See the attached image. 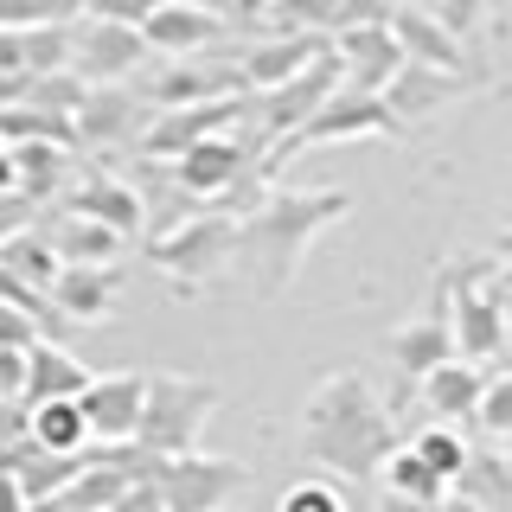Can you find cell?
<instances>
[{
    "label": "cell",
    "mask_w": 512,
    "mask_h": 512,
    "mask_svg": "<svg viewBox=\"0 0 512 512\" xmlns=\"http://www.w3.org/2000/svg\"><path fill=\"white\" fill-rule=\"evenodd\" d=\"M192 7H205V13H218V20H237V13H244V0H192Z\"/></svg>",
    "instance_id": "cell-45"
},
{
    "label": "cell",
    "mask_w": 512,
    "mask_h": 512,
    "mask_svg": "<svg viewBox=\"0 0 512 512\" xmlns=\"http://www.w3.org/2000/svg\"><path fill=\"white\" fill-rule=\"evenodd\" d=\"M224 32H231V20L192 7V0H154V13L141 20V39H148L154 58H192L205 45H218Z\"/></svg>",
    "instance_id": "cell-17"
},
{
    "label": "cell",
    "mask_w": 512,
    "mask_h": 512,
    "mask_svg": "<svg viewBox=\"0 0 512 512\" xmlns=\"http://www.w3.org/2000/svg\"><path fill=\"white\" fill-rule=\"evenodd\" d=\"M90 384L84 359L58 340H32L26 346V378H20V404H39V397H77Z\"/></svg>",
    "instance_id": "cell-24"
},
{
    "label": "cell",
    "mask_w": 512,
    "mask_h": 512,
    "mask_svg": "<svg viewBox=\"0 0 512 512\" xmlns=\"http://www.w3.org/2000/svg\"><path fill=\"white\" fill-rule=\"evenodd\" d=\"M276 512H352V500L333 480H320V474H308V480H295V487L276 500Z\"/></svg>",
    "instance_id": "cell-35"
},
{
    "label": "cell",
    "mask_w": 512,
    "mask_h": 512,
    "mask_svg": "<svg viewBox=\"0 0 512 512\" xmlns=\"http://www.w3.org/2000/svg\"><path fill=\"white\" fill-rule=\"evenodd\" d=\"M391 13H397V0H340V26L346 20H391Z\"/></svg>",
    "instance_id": "cell-41"
},
{
    "label": "cell",
    "mask_w": 512,
    "mask_h": 512,
    "mask_svg": "<svg viewBox=\"0 0 512 512\" xmlns=\"http://www.w3.org/2000/svg\"><path fill=\"white\" fill-rule=\"evenodd\" d=\"M141 391L148 378L141 372H109V378H90L77 391V410H84V429L90 442H135V423H141Z\"/></svg>",
    "instance_id": "cell-15"
},
{
    "label": "cell",
    "mask_w": 512,
    "mask_h": 512,
    "mask_svg": "<svg viewBox=\"0 0 512 512\" xmlns=\"http://www.w3.org/2000/svg\"><path fill=\"white\" fill-rule=\"evenodd\" d=\"M244 96L250 90L212 96V103H180V109H148V122H141V135H135L141 154H148V160H173V154H186L192 141L237 128V122H244Z\"/></svg>",
    "instance_id": "cell-9"
},
{
    "label": "cell",
    "mask_w": 512,
    "mask_h": 512,
    "mask_svg": "<svg viewBox=\"0 0 512 512\" xmlns=\"http://www.w3.org/2000/svg\"><path fill=\"white\" fill-rule=\"evenodd\" d=\"M58 205H64V212H84L96 224H109L116 237H141V231H148V199H141L128 180H116V173H103V167L71 173V186L58 192Z\"/></svg>",
    "instance_id": "cell-12"
},
{
    "label": "cell",
    "mask_w": 512,
    "mask_h": 512,
    "mask_svg": "<svg viewBox=\"0 0 512 512\" xmlns=\"http://www.w3.org/2000/svg\"><path fill=\"white\" fill-rule=\"evenodd\" d=\"M154 52L141 39V26H116V20H90L77 13L71 20V71L84 84H128Z\"/></svg>",
    "instance_id": "cell-8"
},
{
    "label": "cell",
    "mask_w": 512,
    "mask_h": 512,
    "mask_svg": "<svg viewBox=\"0 0 512 512\" xmlns=\"http://www.w3.org/2000/svg\"><path fill=\"white\" fill-rule=\"evenodd\" d=\"M7 154H13V186L26 199L52 205L71 186V148H58V141H7Z\"/></svg>",
    "instance_id": "cell-25"
},
{
    "label": "cell",
    "mask_w": 512,
    "mask_h": 512,
    "mask_svg": "<svg viewBox=\"0 0 512 512\" xmlns=\"http://www.w3.org/2000/svg\"><path fill=\"white\" fill-rule=\"evenodd\" d=\"M506 461H512V455H506Z\"/></svg>",
    "instance_id": "cell-50"
},
{
    "label": "cell",
    "mask_w": 512,
    "mask_h": 512,
    "mask_svg": "<svg viewBox=\"0 0 512 512\" xmlns=\"http://www.w3.org/2000/svg\"><path fill=\"white\" fill-rule=\"evenodd\" d=\"M384 26H391V39H397V52H404V58L442 64V71H461V39L442 26L436 7H423V0H397V13H391Z\"/></svg>",
    "instance_id": "cell-19"
},
{
    "label": "cell",
    "mask_w": 512,
    "mask_h": 512,
    "mask_svg": "<svg viewBox=\"0 0 512 512\" xmlns=\"http://www.w3.org/2000/svg\"><path fill=\"white\" fill-rule=\"evenodd\" d=\"M442 359H455V333H448V314H442V301H436V314L404 320V327L391 333V365H397V378H404V384H416L423 372H436Z\"/></svg>",
    "instance_id": "cell-22"
},
{
    "label": "cell",
    "mask_w": 512,
    "mask_h": 512,
    "mask_svg": "<svg viewBox=\"0 0 512 512\" xmlns=\"http://www.w3.org/2000/svg\"><path fill=\"white\" fill-rule=\"evenodd\" d=\"M378 512H436V506H423V500H404V493H384Z\"/></svg>",
    "instance_id": "cell-44"
},
{
    "label": "cell",
    "mask_w": 512,
    "mask_h": 512,
    "mask_svg": "<svg viewBox=\"0 0 512 512\" xmlns=\"http://www.w3.org/2000/svg\"><path fill=\"white\" fill-rule=\"evenodd\" d=\"M493 288H500V295L512 301V237H506V250L493 256Z\"/></svg>",
    "instance_id": "cell-43"
},
{
    "label": "cell",
    "mask_w": 512,
    "mask_h": 512,
    "mask_svg": "<svg viewBox=\"0 0 512 512\" xmlns=\"http://www.w3.org/2000/svg\"><path fill=\"white\" fill-rule=\"evenodd\" d=\"M244 90V71H237V58H167V71L154 77V84H141V103L148 109H180V103H212V96H237Z\"/></svg>",
    "instance_id": "cell-11"
},
{
    "label": "cell",
    "mask_w": 512,
    "mask_h": 512,
    "mask_svg": "<svg viewBox=\"0 0 512 512\" xmlns=\"http://www.w3.org/2000/svg\"><path fill=\"white\" fill-rule=\"evenodd\" d=\"M26 378V346H0V397H20Z\"/></svg>",
    "instance_id": "cell-40"
},
{
    "label": "cell",
    "mask_w": 512,
    "mask_h": 512,
    "mask_svg": "<svg viewBox=\"0 0 512 512\" xmlns=\"http://www.w3.org/2000/svg\"><path fill=\"white\" fill-rule=\"evenodd\" d=\"M90 20H116V26H141L154 13V0H84Z\"/></svg>",
    "instance_id": "cell-36"
},
{
    "label": "cell",
    "mask_w": 512,
    "mask_h": 512,
    "mask_svg": "<svg viewBox=\"0 0 512 512\" xmlns=\"http://www.w3.org/2000/svg\"><path fill=\"white\" fill-rule=\"evenodd\" d=\"M0 269H13L20 282H32L45 295V282L58 276V250L45 244V231H39V218L26 224V231H13V237H0Z\"/></svg>",
    "instance_id": "cell-29"
},
{
    "label": "cell",
    "mask_w": 512,
    "mask_h": 512,
    "mask_svg": "<svg viewBox=\"0 0 512 512\" xmlns=\"http://www.w3.org/2000/svg\"><path fill=\"white\" fill-rule=\"evenodd\" d=\"M84 77L77 71H26V90H20V103L32 109H45V116H71L77 103H84Z\"/></svg>",
    "instance_id": "cell-31"
},
{
    "label": "cell",
    "mask_w": 512,
    "mask_h": 512,
    "mask_svg": "<svg viewBox=\"0 0 512 512\" xmlns=\"http://www.w3.org/2000/svg\"><path fill=\"white\" fill-rule=\"evenodd\" d=\"M26 442L52 448V455H77L90 442L77 397H39V404H26Z\"/></svg>",
    "instance_id": "cell-27"
},
{
    "label": "cell",
    "mask_w": 512,
    "mask_h": 512,
    "mask_svg": "<svg viewBox=\"0 0 512 512\" xmlns=\"http://www.w3.org/2000/svg\"><path fill=\"white\" fill-rule=\"evenodd\" d=\"M39 218V199H26L20 186H7L0 192V237H13V231H26V224Z\"/></svg>",
    "instance_id": "cell-37"
},
{
    "label": "cell",
    "mask_w": 512,
    "mask_h": 512,
    "mask_svg": "<svg viewBox=\"0 0 512 512\" xmlns=\"http://www.w3.org/2000/svg\"><path fill=\"white\" fill-rule=\"evenodd\" d=\"M474 429H480L487 442H512V365H493V372H480Z\"/></svg>",
    "instance_id": "cell-30"
},
{
    "label": "cell",
    "mask_w": 512,
    "mask_h": 512,
    "mask_svg": "<svg viewBox=\"0 0 512 512\" xmlns=\"http://www.w3.org/2000/svg\"><path fill=\"white\" fill-rule=\"evenodd\" d=\"M103 512H160V493H154V480H135V487H128L116 506H103Z\"/></svg>",
    "instance_id": "cell-42"
},
{
    "label": "cell",
    "mask_w": 512,
    "mask_h": 512,
    "mask_svg": "<svg viewBox=\"0 0 512 512\" xmlns=\"http://www.w3.org/2000/svg\"><path fill=\"white\" fill-rule=\"evenodd\" d=\"M13 442H26V404L20 397H0V455H7Z\"/></svg>",
    "instance_id": "cell-39"
},
{
    "label": "cell",
    "mask_w": 512,
    "mask_h": 512,
    "mask_svg": "<svg viewBox=\"0 0 512 512\" xmlns=\"http://www.w3.org/2000/svg\"><path fill=\"white\" fill-rule=\"evenodd\" d=\"M212 410H218V384L186 372H154L148 391H141L135 442L148 455H186V448H199V429L212 423Z\"/></svg>",
    "instance_id": "cell-4"
},
{
    "label": "cell",
    "mask_w": 512,
    "mask_h": 512,
    "mask_svg": "<svg viewBox=\"0 0 512 512\" xmlns=\"http://www.w3.org/2000/svg\"><path fill=\"white\" fill-rule=\"evenodd\" d=\"M442 314H448V333H455V359L468 365L500 359L512 340V320H506V295L493 288V256H468L442 282Z\"/></svg>",
    "instance_id": "cell-3"
},
{
    "label": "cell",
    "mask_w": 512,
    "mask_h": 512,
    "mask_svg": "<svg viewBox=\"0 0 512 512\" xmlns=\"http://www.w3.org/2000/svg\"><path fill=\"white\" fill-rule=\"evenodd\" d=\"M141 122H148V103H141V90H128V84H90L84 103L71 109L77 148H122V141L141 135Z\"/></svg>",
    "instance_id": "cell-13"
},
{
    "label": "cell",
    "mask_w": 512,
    "mask_h": 512,
    "mask_svg": "<svg viewBox=\"0 0 512 512\" xmlns=\"http://www.w3.org/2000/svg\"><path fill=\"white\" fill-rule=\"evenodd\" d=\"M423 7H436V0H423Z\"/></svg>",
    "instance_id": "cell-49"
},
{
    "label": "cell",
    "mask_w": 512,
    "mask_h": 512,
    "mask_svg": "<svg viewBox=\"0 0 512 512\" xmlns=\"http://www.w3.org/2000/svg\"><path fill=\"white\" fill-rule=\"evenodd\" d=\"M436 512H487V506H474V500H461V493H442V506Z\"/></svg>",
    "instance_id": "cell-46"
},
{
    "label": "cell",
    "mask_w": 512,
    "mask_h": 512,
    "mask_svg": "<svg viewBox=\"0 0 512 512\" xmlns=\"http://www.w3.org/2000/svg\"><path fill=\"white\" fill-rule=\"evenodd\" d=\"M372 480H384V493H404V500H423V506H442V493H448V480L442 474H429V461L416 455L410 442H397L391 455L378 461V474Z\"/></svg>",
    "instance_id": "cell-28"
},
{
    "label": "cell",
    "mask_w": 512,
    "mask_h": 512,
    "mask_svg": "<svg viewBox=\"0 0 512 512\" xmlns=\"http://www.w3.org/2000/svg\"><path fill=\"white\" fill-rule=\"evenodd\" d=\"M154 493H160V512H224L244 493V468L231 455H160L154 468Z\"/></svg>",
    "instance_id": "cell-7"
},
{
    "label": "cell",
    "mask_w": 512,
    "mask_h": 512,
    "mask_svg": "<svg viewBox=\"0 0 512 512\" xmlns=\"http://www.w3.org/2000/svg\"><path fill=\"white\" fill-rule=\"evenodd\" d=\"M231 244H237V218L212 212V205H192L180 224H167V231L148 237V256H154L160 276L199 288V282H212V276L231 269Z\"/></svg>",
    "instance_id": "cell-6"
},
{
    "label": "cell",
    "mask_w": 512,
    "mask_h": 512,
    "mask_svg": "<svg viewBox=\"0 0 512 512\" xmlns=\"http://www.w3.org/2000/svg\"><path fill=\"white\" fill-rule=\"evenodd\" d=\"M39 231H45V244L58 250V263H116L122 244H128L109 224H96L84 212H64V205H52V212L39 205Z\"/></svg>",
    "instance_id": "cell-20"
},
{
    "label": "cell",
    "mask_w": 512,
    "mask_h": 512,
    "mask_svg": "<svg viewBox=\"0 0 512 512\" xmlns=\"http://www.w3.org/2000/svg\"><path fill=\"white\" fill-rule=\"evenodd\" d=\"M320 45H327V32H269V39H256L250 52L237 58L244 90H269V84H282V77H295Z\"/></svg>",
    "instance_id": "cell-21"
},
{
    "label": "cell",
    "mask_w": 512,
    "mask_h": 512,
    "mask_svg": "<svg viewBox=\"0 0 512 512\" xmlns=\"http://www.w3.org/2000/svg\"><path fill=\"white\" fill-rule=\"evenodd\" d=\"M404 442L391 423V410L378 404V391L359 372H333L320 378L301 404V448L308 461H320L327 474L340 480H372L378 461Z\"/></svg>",
    "instance_id": "cell-1"
},
{
    "label": "cell",
    "mask_w": 512,
    "mask_h": 512,
    "mask_svg": "<svg viewBox=\"0 0 512 512\" xmlns=\"http://www.w3.org/2000/svg\"><path fill=\"white\" fill-rule=\"evenodd\" d=\"M276 32H340V0H269Z\"/></svg>",
    "instance_id": "cell-34"
},
{
    "label": "cell",
    "mask_w": 512,
    "mask_h": 512,
    "mask_svg": "<svg viewBox=\"0 0 512 512\" xmlns=\"http://www.w3.org/2000/svg\"><path fill=\"white\" fill-rule=\"evenodd\" d=\"M327 45H333V58H340V84L346 90H384L391 71L404 64L391 26H378V20H346L340 32H327Z\"/></svg>",
    "instance_id": "cell-14"
},
{
    "label": "cell",
    "mask_w": 512,
    "mask_h": 512,
    "mask_svg": "<svg viewBox=\"0 0 512 512\" xmlns=\"http://www.w3.org/2000/svg\"><path fill=\"white\" fill-rule=\"evenodd\" d=\"M250 154H263L250 135H237V128H224V135H205V141H192L186 154H173L167 167H173V186L192 192V199H212V192H224L237 180V173H250L256 160Z\"/></svg>",
    "instance_id": "cell-10"
},
{
    "label": "cell",
    "mask_w": 512,
    "mask_h": 512,
    "mask_svg": "<svg viewBox=\"0 0 512 512\" xmlns=\"http://www.w3.org/2000/svg\"><path fill=\"white\" fill-rule=\"evenodd\" d=\"M352 212L346 192H263L244 218H237V244L231 263L244 269V282L256 295H282L295 282V269L308 263L314 237L327 224H340Z\"/></svg>",
    "instance_id": "cell-2"
},
{
    "label": "cell",
    "mask_w": 512,
    "mask_h": 512,
    "mask_svg": "<svg viewBox=\"0 0 512 512\" xmlns=\"http://www.w3.org/2000/svg\"><path fill=\"white\" fill-rule=\"evenodd\" d=\"M448 493H461V500H474L487 512H512V461L500 448H468V461L455 468Z\"/></svg>",
    "instance_id": "cell-26"
},
{
    "label": "cell",
    "mask_w": 512,
    "mask_h": 512,
    "mask_svg": "<svg viewBox=\"0 0 512 512\" xmlns=\"http://www.w3.org/2000/svg\"><path fill=\"white\" fill-rule=\"evenodd\" d=\"M365 135H397V116L384 109V96L378 90H333L327 103L314 109L301 128H288L282 141H269V160H263V180L282 167V160H295L301 148H333V141H365Z\"/></svg>",
    "instance_id": "cell-5"
},
{
    "label": "cell",
    "mask_w": 512,
    "mask_h": 512,
    "mask_svg": "<svg viewBox=\"0 0 512 512\" xmlns=\"http://www.w3.org/2000/svg\"><path fill=\"white\" fill-rule=\"evenodd\" d=\"M506 320H512V301H506Z\"/></svg>",
    "instance_id": "cell-48"
},
{
    "label": "cell",
    "mask_w": 512,
    "mask_h": 512,
    "mask_svg": "<svg viewBox=\"0 0 512 512\" xmlns=\"http://www.w3.org/2000/svg\"><path fill=\"white\" fill-rule=\"evenodd\" d=\"M416 397H423L429 423H474V404H480V365H468V359H442L436 372L416 378Z\"/></svg>",
    "instance_id": "cell-23"
},
{
    "label": "cell",
    "mask_w": 512,
    "mask_h": 512,
    "mask_svg": "<svg viewBox=\"0 0 512 512\" xmlns=\"http://www.w3.org/2000/svg\"><path fill=\"white\" fill-rule=\"evenodd\" d=\"M410 448L429 461V474H442V480H455V468L468 461V436H461V423H429V429H416L410 436Z\"/></svg>",
    "instance_id": "cell-33"
},
{
    "label": "cell",
    "mask_w": 512,
    "mask_h": 512,
    "mask_svg": "<svg viewBox=\"0 0 512 512\" xmlns=\"http://www.w3.org/2000/svg\"><path fill=\"white\" fill-rule=\"evenodd\" d=\"M116 288H122L116 263H58V276L45 282V301L58 320H103Z\"/></svg>",
    "instance_id": "cell-18"
},
{
    "label": "cell",
    "mask_w": 512,
    "mask_h": 512,
    "mask_svg": "<svg viewBox=\"0 0 512 512\" xmlns=\"http://www.w3.org/2000/svg\"><path fill=\"white\" fill-rule=\"evenodd\" d=\"M32 340H45V333H39V320L0 301V346H32Z\"/></svg>",
    "instance_id": "cell-38"
},
{
    "label": "cell",
    "mask_w": 512,
    "mask_h": 512,
    "mask_svg": "<svg viewBox=\"0 0 512 512\" xmlns=\"http://www.w3.org/2000/svg\"><path fill=\"white\" fill-rule=\"evenodd\" d=\"M13 186V154H7V141H0V192Z\"/></svg>",
    "instance_id": "cell-47"
},
{
    "label": "cell",
    "mask_w": 512,
    "mask_h": 512,
    "mask_svg": "<svg viewBox=\"0 0 512 512\" xmlns=\"http://www.w3.org/2000/svg\"><path fill=\"white\" fill-rule=\"evenodd\" d=\"M378 96H384V109L397 116V128H404V122H423V116H436V109L461 103V96H468V71H442V64L404 58Z\"/></svg>",
    "instance_id": "cell-16"
},
{
    "label": "cell",
    "mask_w": 512,
    "mask_h": 512,
    "mask_svg": "<svg viewBox=\"0 0 512 512\" xmlns=\"http://www.w3.org/2000/svg\"><path fill=\"white\" fill-rule=\"evenodd\" d=\"M20 64L26 71H71V20L20 26Z\"/></svg>",
    "instance_id": "cell-32"
}]
</instances>
